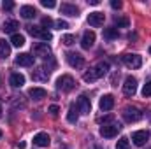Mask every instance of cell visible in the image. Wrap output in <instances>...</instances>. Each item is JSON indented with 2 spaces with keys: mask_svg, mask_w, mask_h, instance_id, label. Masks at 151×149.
Wrapping results in <instances>:
<instances>
[{
  "mask_svg": "<svg viewBox=\"0 0 151 149\" xmlns=\"http://www.w3.org/2000/svg\"><path fill=\"white\" fill-rule=\"evenodd\" d=\"M107 70H109V63H107V62H102V63H99L97 67H93L91 70H88L86 74L83 75V79H84L86 82H93L95 79H100L102 75L107 74Z\"/></svg>",
  "mask_w": 151,
  "mask_h": 149,
  "instance_id": "1",
  "label": "cell"
},
{
  "mask_svg": "<svg viewBox=\"0 0 151 149\" xmlns=\"http://www.w3.org/2000/svg\"><path fill=\"white\" fill-rule=\"evenodd\" d=\"M121 130V125H116V123H109V125H102L100 126V135L106 137V139H113L118 135V132Z\"/></svg>",
  "mask_w": 151,
  "mask_h": 149,
  "instance_id": "2",
  "label": "cell"
},
{
  "mask_svg": "<svg viewBox=\"0 0 151 149\" xmlns=\"http://www.w3.org/2000/svg\"><path fill=\"white\" fill-rule=\"evenodd\" d=\"M76 86V81L72 75H62V77H58V81H56V88L58 90H62V91H70L72 88Z\"/></svg>",
  "mask_w": 151,
  "mask_h": 149,
  "instance_id": "3",
  "label": "cell"
},
{
  "mask_svg": "<svg viewBox=\"0 0 151 149\" xmlns=\"http://www.w3.org/2000/svg\"><path fill=\"white\" fill-rule=\"evenodd\" d=\"M123 63L127 65V67H130V69H139L141 65H142V58L139 56V54H135V53H128V54H123Z\"/></svg>",
  "mask_w": 151,
  "mask_h": 149,
  "instance_id": "4",
  "label": "cell"
},
{
  "mask_svg": "<svg viewBox=\"0 0 151 149\" xmlns=\"http://www.w3.org/2000/svg\"><path fill=\"white\" fill-rule=\"evenodd\" d=\"M123 117H125V121H128V123H135V121H139L141 117H142V112L139 111L137 107H125L123 109Z\"/></svg>",
  "mask_w": 151,
  "mask_h": 149,
  "instance_id": "5",
  "label": "cell"
},
{
  "mask_svg": "<svg viewBox=\"0 0 151 149\" xmlns=\"http://www.w3.org/2000/svg\"><path fill=\"white\" fill-rule=\"evenodd\" d=\"M27 32L32 35V37H39L42 39V40H51L53 35H51V32H47V30H44V28H40V27H27Z\"/></svg>",
  "mask_w": 151,
  "mask_h": 149,
  "instance_id": "6",
  "label": "cell"
},
{
  "mask_svg": "<svg viewBox=\"0 0 151 149\" xmlns=\"http://www.w3.org/2000/svg\"><path fill=\"white\" fill-rule=\"evenodd\" d=\"M135 91H137V79L132 77V75H128V77L125 79V84H123V93H125L127 97H134Z\"/></svg>",
  "mask_w": 151,
  "mask_h": 149,
  "instance_id": "7",
  "label": "cell"
},
{
  "mask_svg": "<svg viewBox=\"0 0 151 149\" xmlns=\"http://www.w3.org/2000/svg\"><path fill=\"white\" fill-rule=\"evenodd\" d=\"M148 139H150V133H148L146 130H139V132L132 133V142H134L137 148H142V146L148 142Z\"/></svg>",
  "mask_w": 151,
  "mask_h": 149,
  "instance_id": "8",
  "label": "cell"
},
{
  "mask_svg": "<svg viewBox=\"0 0 151 149\" xmlns=\"http://www.w3.org/2000/svg\"><path fill=\"white\" fill-rule=\"evenodd\" d=\"M77 109L81 114H90L91 112V104H90V98L86 95H81L77 98Z\"/></svg>",
  "mask_w": 151,
  "mask_h": 149,
  "instance_id": "9",
  "label": "cell"
},
{
  "mask_svg": "<svg viewBox=\"0 0 151 149\" xmlns=\"http://www.w3.org/2000/svg\"><path fill=\"white\" fill-rule=\"evenodd\" d=\"M67 62H69V65H70V67L79 69V67H83V65H84V56H83V54H79V53H69V54H67Z\"/></svg>",
  "mask_w": 151,
  "mask_h": 149,
  "instance_id": "10",
  "label": "cell"
},
{
  "mask_svg": "<svg viewBox=\"0 0 151 149\" xmlns=\"http://www.w3.org/2000/svg\"><path fill=\"white\" fill-rule=\"evenodd\" d=\"M16 65L19 67H32L34 65V56L30 53H21L16 56Z\"/></svg>",
  "mask_w": 151,
  "mask_h": 149,
  "instance_id": "11",
  "label": "cell"
},
{
  "mask_svg": "<svg viewBox=\"0 0 151 149\" xmlns=\"http://www.w3.org/2000/svg\"><path fill=\"white\" fill-rule=\"evenodd\" d=\"M34 53H35V56H40V58H49L51 56V49L44 42H39V44L34 46Z\"/></svg>",
  "mask_w": 151,
  "mask_h": 149,
  "instance_id": "12",
  "label": "cell"
},
{
  "mask_svg": "<svg viewBox=\"0 0 151 149\" xmlns=\"http://www.w3.org/2000/svg\"><path fill=\"white\" fill-rule=\"evenodd\" d=\"M104 19H106L104 12H99V11L90 12V16H88V23H90L91 27H100V25H104Z\"/></svg>",
  "mask_w": 151,
  "mask_h": 149,
  "instance_id": "13",
  "label": "cell"
},
{
  "mask_svg": "<svg viewBox=\"0 0 151 149\" xmlns=\"http://www.w3.org/2000/svg\"><path fill=\"white\" fill-rule=\"evenodd\" d=\"M49 142H51V139H49V135L44 133V132H40V133H37V135L34 137V144L39 146V148H47Z\"/></svg>",
  "mask_w": 151,
  "mask_h": 149,
  "instance_id": "14",
  "label": "cell"
},
{
  "mask_svg": "<svg viewBox=\"0 0 151 149\" xmlns=\"http://www.w3.org/2000/svg\"><path fill=\"white\" fill-rule=\"evenodd\" d=\"M32 79H34V81H39V82H44V81L49 79V72H47L44 67H39L37 70L32 72Z\"/></svg>",
  "mask_w": 151,
  "mask_h": 149,
  "instance_id": "15",
  "label": "cell"
},
{
  "mask_svg": "<svg viewBox=\"0 0 151 149\" xmlns=\"http://www.w3.org/2000/svg\"><path fill=\"white\" fill-rule=\"evenodd\" d=\"M99 105H100L102 111H111L114 107V97L113 95H104V97L100 98V104H99Z\"/></svg>",
  "mask_w": 151,
  "mask_h": 149,
  "instance_id": "16",
  "label": "cell"
},
{
  "mask_svg": "<svg viewBox=\"0 0 151 149\" xmlns=\"http://www.w3.org/2000/svg\"><path fill=\"white\" fill-rule=\"evenodd\" d=\"M60 12L67 14V16H79V9L72 4H62L60 5Z\"/></svg>",
  "mask_w": 151,
  "mask_h": 149,
  "instance_id": "17",
  "label": "cell"
},
{
  "mask_svg": "<svg viewBox=\"0 0 151 149\" xmlns=\"http://www.w3.org/2000/svg\"><path fill=\"white\" fill-rule=\"evenodd\" d=\"M93 42H95V34L93 32H84V35H83V40H81V46H83V49H90L91 46H93Z\"/></svg>",
  "mask_w": 151,
  "mask_h": 149,
  "instance_id": "18",
  "label": "cell"
},
{
  "mask_svg": "<svg viewBox=\"0 0 151 149\" xmlns=\"http://www.w3.org/2000/svg\"><path fill=\"white\" fill-rule=\"evenodd\" d=\"M19 14H21L25 19H32V18H35L37 11H35V7H32V5H23V7L19 9Z\"/></svg>",
  "mask_w": 151,
  "mask_h": 149,
  "instance_id": "19",
  "label": "cell"
},
{
  "mask_svg": "<svg viewBox=\"0 0 151 149\" xmlns=\"http://www.w3.org/2000/svg\"><path fill=\"white\" fill-rule=\"evenodd\" d=\"M11 86L12 88H21L23 84H25V75L23 74H19V72H14V74L11 75Z\"/></svg>",
  "mask_w": 151,
  "mask_h": 149,
  "instance_id": "20",
  "label": "cell"
},
{
  "mask_svg": "<svg viewBox=\"0 0 151 149\" xmlns=\"http://www.w3.org/2000/svg\"><path fill=\"white\" fill-rule=\"evenodd\" d=\"M28 95H30L34 100H42L47 93H46L44 88H30V90H28Z\"/></svg>",
  "mask_w": 151,
  "mask_h": 149,
  "instance_id": "21",
  "label": "cell"
},
{
  "mask_svg": "<svg viewBox=\"0 0 151 149\" xmlns=\"http://www.w3.org/2000/svg\"><path fill=\"white\" fill-rule=\"evenodd\" d=\"M9 54H11V44L5 39H0V56L2 58H7Z\"/></svg>",
  "mask_w": 151,
  "mask_h": 149,
  "instance_id": "22",
  "label": "cell"
},
{
  "mask_svg": "<svg viewBox=\"0 0 151 149\" xmlns=\"http://www.w3.org/2000/svg\"><path fill=\"white\" fill-rule=\"evenodd\" d=\"M16 28H19V23H18L16 19H9V21H5V25H4V30H5L7 34H12V35H14Z\"/></svg>",
  "mask_w": 151,
  "mask_h": 149,
  "instance_id": "23",
  "label": "cell"
},
{
  "mask_svg": "<svg viewBox=\"0 0 151 149\" xmlns=\"http://www.w3.org/2000/svg\"><path fill=\"white\" fill-rule=\"evenodd\" d=\"M11 46H14V47H21V46H25V37L19 35V34H14V35L11 37Z\"/></svg>",
  "mask_w": 151,
  "mask_h": 149,
  "instance_id": "24",
  "label": "cell"
},
{
  "mask_svg": "<svg viewBox=\"0 0 151 149\" xmlns=\"http://www.w3.org/2000/svg\"><path fill=\"white\" fill-rule=\"evenodd\" d=\"M118 35H119L118 28H106V30H104V37L109 39V40H113V39H118Z\"/></svg>",
  "mask_w": 151,
  "mask_h": 149,
  "instance_id": "25",
  "label": "cell"
},
{
  "mask_svg": "<svg viewBox=\"0 0 151 149\" xmlns=\"http://www.w3.org/2000/svg\"><path fill=\"white\" fill-rule=\"evenodd\" d=\"M77 109H76V105H70V109H69V114H67V119H69V123H77Z\"/></svg>",
  "mask_w": 151,
  "mask_h": 149,
  "instance_id": "26",
  "label": "cell"
},
{
  "mask_svg": "<svg viewBox=\"0 0 151 149\" xmlns=\"http://www.w3.org/2000/svg\"><path fill=\"white\" fill-rule=\"evenodd\" d=\"M116 149H130V142L127 137H121L118 142H116Z\"/></svg>",
  "mask_w": 151,
  "mask_h": 149,
  "instance_id": "27",
  "label": "cell"
},
{
  "mask_svg": "<svg viewBox=\"0 0 151 149\" xmlns=\"http://www.w3.org/2000/svg\"><path fill=\"white\" fill-rule=\"evenodd\" d=\"M114 23H116L118 28H119V27H121V28H127V27H128V19H127V18H118V16H116V18H114Z\"/></svg>",
  "mask_w": 151,
  "mask_h": 149,
  "instance_id": "28",
  "label": "cell"
},
{
  "mask_svg": "<svg viewBox=\"0 0 151 149\" xmlns=\"http://www.w3.org/2000/svg\"><path fill=\"white\" fill-rule=\"evenodd\" d=\"M62 42H63L65 46H72L76 42V37L74 35H63V37H62Z\"/></svg>",
  "mask_w": 151,
  "mask_h": 149,
  "instance_id": "29",
  "label": "cell"
},
{
  "mask_svg": "<svg viewBox=\"0 0 151 149\" xmlns=\"http://www.w3.org/2000/svg\"><path fill=\"white\" fill-rule=\"evenodd\" d=\"M40 5L47 7V9H53V7H56V2L55 0H40Z\"/></svg>",
  "mask_w": 151,
  "mask_h": 149,
  "instance_id": "30",
  "label": "cell"
},
{
  "mask_svg": "<svg viewBox=\"0 0 151 149\" xmlns=\"http://www.w3.org/2000/svg\"><path fill=\"white\" fill-rule=\"evenodd\" d=\"M113 114H107V116H100V117H97V121H99V123H104V125H106V123H109V121H113Z\"/></svg>",
  "mask_w": 151,
  "mask_h": 149,
  "instance_id": "31",
  "label": "cell"
},
{
  "mask_svg": "<svg viewBox=\"0 0 151 149\" xmlns=\"http://www.w3.org/2000/svg\"><path fill=\"white\" fill-rule=\"evenodd\" d=\"M142 97H151V81L148 84H144V88H142Z\"/></svg>",
  "mask_w": 151,
  "mask_h": 149,
  "instance_id": "32",
  "label": "cell"
},
{
  "mask_svg": "<svg viewBox=\"0 0 151 149\" xmlns=\"http://www.w3.org/2000/svg\"><path fill=\"white\" fill-rule=\"evenodd\" d=\"M42 27H44V30L49 28V27H53V19H51V18H44V19H42Z\"/></svg>",
  "mask_w": 151,
  "mask_h": 149,
  "instance_id": "33",
  "label": "cell"
},
{
  "mask_svg": "<svg viewBox=\"0 0 151 149\" xmlns=\"http://www.w3.org/2000/svg\"><path fill=\"white\" fill-rule=\"evenodd\" d=\"M56 27H58L60 30H65V28H69V23L63 21V19H58V21H56Z\"/></svg>",
  "mask_w": 151,
  "mask_h": 149,
  "instance_id": "34",
  "label": "cell"
},
{
  "mask_svg": "<svg viewBox=\"0 0 151 149\" xmlns=\"http://www.w3.org/2000/svg\"><path fill=\"white\" fill-rule=\"evenodd\" d=\"M47 111H49V114H51V116H58V112H60V107H58V105H51Z\"/></svg>",
  "mask_w": 151,
  "mask_h": 149,
  "instance_id": "35",
  "label": "cell"
},
{
  "mask_svg": "<svg viewBox=\"0 0 151 149\" xmlns=\"http://www.w3.org/2000/svg\"><path fill=\"white\" fill-rule=\"evenodd\" d=\"M2 7H4L5 11H11V9L14 7V2H11V0H7V2H4V4H2Z\"/></svg>",
  "mask_w": 151,
  "mask_h": 149,
  "instance_id": "36",
  "label": "cell"
},
{
  "mask_svg": "<svg viewBox=\"0 0 151 149\" xmlns=\"http://www.w3.org/2000/svg\"><path fill=\"white\" fill-rule=\"evenodd\" d=\"M111 7H113V9H121L123 4H121L119 0H113V2H111Z\"/></svg>",
  "mask_w": 151,
  "mask_h": 149,
  "instance_id": "37",
  "label": "cell"
},
{
  "mask_svg": "<svg viewBox=\"0 0 151 149\" xmlns=\"http://www.w3.org/2000/svg\"><path fill=\"white\" fill-rule=\"evenodd\" d=\"M18 148H19V149H25V148H27V144H25V142H18Z\"/></svg>",
  "mask_w": 151,
  "mask_h": 149,
  "instance_id": "38",
  "label": "cell"
},
{
  "mask_svg": "<svg viewBox=\"0 0 151 149\" xmlns=\"http://www.w3.org/2000/svg\"><path fill=\"white\" fill-rule=\"evenodd\" d=\"M88 4H91V5H99V0H88Z\"/></svg>",
  "mask_w": 151,
  "mask_h": 149,
  "instance_id": "39",
  "label": "cell"
},
{
  "mask_svg": "<svg viewBox=\"0 0 151 149\" xmlns=\"http://www.w3.org/2000/svg\"><path fill=\"white\" fill-rule=\"evenodd\" d=\"M0 116H2V105H0Z\"/></svg>",
  "mask_w": 151,
  "mask_h": 149,
  "instance_id": "40",
  "label": "cell"
},
{
  "mask_svg": "<svg viewBox=\"0 0 151 149\" xmlns=\"http://www.w3.org/2000/svg\"><path fill=\"white\" fill-rule=\"evenodd\" d=\"M0 139H2V130H0Z\"/></svg>",
  "mask_w": 151,
  "mask_h": 149,
  "instance_id": "41",
  "label": "cell"
},
{
  "mask_svg": "<svg viewBox=\"0 0 151 149\" xmlns=\"http://www.w3.org/2000/svg\"><path fill=\"white\" fill-rule=\"evenodd\" d=\"M0 86H2V79H0Z\"/></svg>",
  "mask_w": 151,
  "mask_h": 149,
  "instance_id": "42",
  "label": "cell"
},
{
  "mask_svg": "<svg viewBox=\"0 0 151 149\" xmlns=\"http://www.w3.org/2000/svg\"><path fill=\"white\" fill-rule=\"evenodd\" d=\"M150 54H151V47H150Z\"/></svg>",
  "mask_w": 151,
  "mask_h": 149,
  "instance_id": "43",
  "label": "cell"
}]
</instances>
